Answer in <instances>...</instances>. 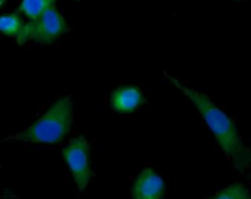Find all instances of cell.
<instances>
[{
    "label": "cell",
    "instance_id": "obj_1",
    "mask_svg": "<svg viewBox=\"0 0 251 199\" xmlns=\"http://www.w3.org/2000/svg\"><path fill=\"white\" fill-rule=\"evenodd\" d=\"M164 75L167 80L172 81V84L177 90H180L192 102V105L197 108V111L202 117L204 123L207 124L208 130L213 133L216 142L219 143V146L222 148L225 155L233 162V165L238 170H245V168L251 167V151L244 145L242 137H241L235 123L222 110H219L214 105V102L208 96H205L204 93H201L198 90L186 87L177 78L169 75L167 72Z\"/></svg>",
    "mask_w": 251,
    "mask_h": 199
},
{
    "label": "cell",
    "instance_id": "obj_2",
    "mask_svg": "<svg viewBox=\"0 0 251 199\" xmlns=\"http://www.w3.org/2000/svg\"><path fill=\"white\" fill-rule=\"evenodd\" d=\"M73 124V102L70 96H64L24 132L12 139L20 142L56 145L65 139Z\"/></svg>",
    "mask_w": 251,
    "mask_h": 199
},
{
    "label": "cell",
    "instance_id": "obj_3",
    "mask_svg": "<svg viewBox=\"0 0 251 199\" xmlns=\"http://www.w3.org/2000/svg\"><path fill=\"white\" fill-rule=\"evenodd\" d=\"M67 31L68 25L64 17L55 8H50L40 18L24 22L20 34L17 36V40L20 44L33 40L42 46H49Z\"/></svg>",
    "mask_w": 251,
    "mask_h": 199
},
{
    "label": "cell",
    "instance_id": "obj_4",
    "mask_svg": "<svg viewBox=\"0 0 251 199\" xmlns=\"http://www.w3.org/2000/svg\"><path fill=\"white\" fill-rule=\"evenodd\" d=\"M62 158L73 176L75 186L84 190L92 178L90 143L84 136H75L62 151Z\"/></svg>",
    "mask_w": 251,
    "mask_h": 199
},
{
    "label": "cell",
    "instance_id": "obj_5",
    "mask_svg": "<svg viewBox=\"0 0 251 199\" xmlns=\"http://www.w3.org/2000/svg\"><path fill=\"white\" fill-rule=\"evenodd\" d=\"M132 199H164L166 183L154 168H144L132 183Z\"/></svg>",
    "mask_w": 251,
    "mask_h": 199
},
{
    "label": "cell",
    "instance_id": "obj_6",
    "mask_svg": "<svg viewBox=\"0 0 251 199\" xmlns=\"http://www.w3.org/2000/svg\"><path fill=\"white\" fill-rule=\"evenodd\" d=\"M145 104L144 91L138 86H121L109 96V105L117 114L135 112Z\"/></svg>",
    "mask_w": 251,
    "mask_h": 199
},
{
    "label": "cell",
    "instance_id": "obj_7",
    "mask_svg": "<svg viewBox=\"0 0 251 199\" xmlns=\"http://www.w3.org/2000/svg\"><path fill=\"white\" fill-rule=\"evenodd\" d=\"M55 3L56 0H23L20 3V12L24 14L28 21H34L50 8H55Z\"/></svg>",
    "mask_w": 251,
    "mask_h": 199
},
{
    "label": "cell",
    "instance_id": "obj_8",
    "mask_svg": "<svg viewBox=\"0 0 251 199\" xmlns=\"http://www.w3.org/2000/svg\"><path fill=\"white\" fill-rule=\"evenodd\" d=\"M24 25V20L18 14H8L0 17V33L8 37H17Z\"/></svg>",
    "mask_w": 251,
    "mask_h": 199
},
{
    "label": "cell",
    "instance_id": "obj_9",
    "mask_svg": "<svg viewBox=\"0 0 251 199\" xmlns=\"http://www.w3.org/2000/svg\"><path fill=\"white\" fill-rule=\"evenodd\" d=\"M210 199H251V193L244 184L232 183L225 189H222L220 192H217Z\"/></svg>",
    "mask_w": 251,
    "mask_h": 199
},
{
    "label": "cell",
    "instance_id": "obj_10",
    "mask_svg": "<svg viewBox=\"0 0 251 199\" xmlns=\"http://www.w3.org/2000/svg\"><path fill=\"white\" fill-rule=\"evenodd\" d=\"M6 3V0H0V6H3Z\"/></svg>",
    "mask_w": 251,
    "mask_h": 199
}]
</instances>
